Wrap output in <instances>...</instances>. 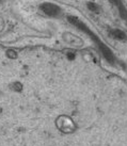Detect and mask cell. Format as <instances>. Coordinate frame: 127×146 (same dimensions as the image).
Returning a JSON list of instances; mask_svg holds the SVG:
<instances>
[{
  "mask_svg": "<svg viewBox=\"0 0 127 146\" xmlns=\"http://www.w3.org/2000/svg\"><path fill=\"white\" fill-rule=\"evenodd\" d=\"M47 8H45V12L47 14H50V15H53V14H56L57 13V8L55 7V5H46Z\"/></svg>",
  "mask_w": 127,
  "mask_h": 146,
  "instance_id": "obj_1",
  "label": "cell"
},
{
  "mask_svg": "<svg viewBox=\"0 0 127 146\" xmlns=\"http://www.w3.org/2000/svg\"><path fill=\"white\" fill-rule=\"evenodd\" d=\"M114 36L118 37V38H124V34L121 31H115L114 32Z\"/></svg>",
  "mask_w": 127,
  "mask_h": 146,
  "instance_id": "obj_2",
  "label": "cell"
}]
</instances>
